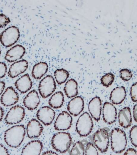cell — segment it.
Masks as SVG:
<instances>
[{"instance_id":"9c48e42d","label":"cell","mask_w":137,"mask_h":155,"mask_svg":"<svg viewBox=\"0 0 137 155\" xmlns=\"http://www.w3.org/2000/svg\"><path fill=\"white\" fill-rule=\"evenodd\" d=\"M72 117L68 112L63 111L60 113L55 120L54 127L59 131H66L72 126Z\"/></svg>"},{"instance_id":"5bb4252c","label":"cell","mask_w":137,"mask_h":155,"mask_svg":"<svg viewBox=\"0 0 137 155\" xmlns=\"http://www.w3.org/2000/svg\"><path fill=\"white\" fill-rule=\"evenodd\" d=\"M84 109V101L82 97L76 96L68 102L67 109L71 115L77 117L82 112Z\"/></svg>"},{"instance_id":"f35d334b","label":"cell","mask_w":137,"mask_h":155,"mask_svg":"<svg viewBox=\"0 0 137 155\" xmlns=\"http://www.w3.org/2000/svg\"><path fill=\"white\" fill-rule=\"evenodd\" d=\"M41 155H59L56 152L52 151H47L44 152Z\"/></svg>"},{"instance_id":"cb8c5ba5","label":"cell","mask_w":137,"mask_h":155,"mask_svg":"<svg viewBox=\"0 0 137 155\" xmlns=\"http://www.w3.org/2000/svg\"><path fill=\"white\" fill-rule=\"evenodd\" d=\"M64 91L68 98H74L78 94V83L74 79H70L66 82L64 87Z\"/></svg>"},{"instance_id":"52a82bcc","label":"cell","mask_w":137,"mask_h":155,"mask_svg":"<svg viewBox=\"0 0 137 155\" xmlns=\"http://www.w3.org/2000/svg\"><path fill=\"white\" fill-rule=\"evenodd\" d=\"M56 89V81L51 75H48L44 78L39 83V93L44 98H47L52 95Z\"/></svg>"},{"instance_id":"74e56055","label":"cell","mask_w":137,"mask_h":155,"mask_svg":"<svg viewBox=\"0 0 137 155\" xmlns=\"http://www.w3.org/2000/svg\"><path fill=\"white\" fill-rule=\"evenodd\" d=\"M133 114L134 120L137 122V103L134 106L133 108Z\"/></svg>"},{"instance_id":"7c38bea8","label":"cell","mask_w":137,"mask_h":155,"mask_svg":"<svg viewBox=\"0 0 137 155\" xmlns=\"http://www.w3.org/2000/svg\"><path fill=\"white\" fill-rule=\"evenodd\" d=\"M102 112L103 120L106 124L112 125L117 120V109L112 103L105 102L103 107Z\"/></svg>"},{"instance_id":"7402d4cb","label":"cell","mask_w":137,"mask_h":155,"mask_svg":"<svg viewBox=\"0 0 137 155\" xmlns=\"http://www.w3.org/2000/svg\"><path fill=\"white\" fill-rule=\"evenodd\" d=\"M126 96L125 88L123 86L116 87L112 91L110 100L113 104L118 105L123 103Z\"/></svg>"},{"instance_id":"5b68a950","label":"cell","mask_w":137,"mask_h":155,"mask_svg":"<svg viewBox=\"0 0 137 155\" xmlns=\"http://www.w3.org/2000/svg\"><path fill=\"white\" fill-rule=\"evenodd\" d=\"M94 127V123L90 114L85 112L77 120L76 130L81 137H85L91 133Z\"/></svg>"},{"instance_id":"d6986e66","label":"cell","mask_w":137,"mask_h":155,"mask_svg":"<svg viewBox=\"0 0 137 155\" xmlns=\"http://www.w3.org/2000/svg\"><path fill=\"white\" fill-rule=\"evenodd\" d=\"M43 149V144L41 141L33 140L24 146L21 155H40Z\"/></svg>"},{"instance_id":"277c9868","label":"cell","mask_w":137,"mask_h":155,"mask_svg":"<svg viewBox=\"0 0 137 155\" xmlns=\"http://www.w3.org/2000/svg\"><path fill=\"white\" fill-rule=\"evenodd\" d=\"M110 134V129L107 127H104L99 129L93 135V143L101 153H104L108 150Z\"/></svg>"},{"instance_id":"ba28073f","label":"cell","mask_w":137,"mask_h":155,"mask_svg":"<svg viewBox=\"0 0 137 155\" xmlns=\"http://www.w3.org/2000/svg\"><path fill=\"white\" fill-rule=\"evenodd\" d=\"M25 116V110L22 106H14L7 113L5 117V122L8 125H16L23 121Z\"/></svg>"},{"instance_id":"8fae6325","label":"cell","mask_w":137,"mask_h":155,"mask_svg":"<svg viewBox=\"0 0 137 155\" xmlns=\"http://www.w3.org/2000/svg\"><path fill=\"white\" fill-rule=\"evenodd\" d=\"M37 118L39 121L46 126L52 124L56 117L54 110L48 106H44L39 109L36 114Z\"/></svg>"},{"instance_id":"44dd1931","label":"cell","mask_w":137,"mask_h":155,"mask_svg":"<svg viewBox=\"0 0 137 155\" xmlns=\"http://www.w3.org/2000/svg\"><path fill=\"white\" fill-rule=\"evenodd\" d=\"M118 122L120 126L125 129L131 126L132 124V116L130 108L125 107L118 114Z\"/></svg>"},{"instance_id":"f1b7e54d","label":"cell","mask_w":137,"mask_h":155,"mask_svg":"<svg viewBox=\"0 0 137 155\" xmlns=\"http://www.w3.org/2000/svg\"><path fill=\"white\" fill-rule=\"evenodd\" d=\"M129 139L133 146L137 148V125H134L130 129Z\"/></svg>"},{"instance_id":"f546056e","label":"cell","mask_w":137,"mask_h":155,"mask_svg":"<svg viewBox=\"0 0 137 155\" xmlns=\"http://www.w3.org/2000/svg\"><path fill=\"white\" fill-rule=\"evenodd\" d=\"M119 76L123 81L128 82L133 77L132 71L128 69H122L119 71Z\"/></svg>"},{"instance_id":"8992f818","label":"cell","mask_w":137,"mask_h":155,"mask_svg":"<svg viewBox=\"0 0 137 155\" xmlns=\"http://www.w3.org/2000/svg\"><path fill=\"white\" fill-rule=\"evenodd\" d=\"M20 35V31L18 27L14 26L10 27L1 33L0 42L5 47H10L18 42Z\"/></svg>"},{"instance_id":"4316f807","label":"cell","mask_w":137,"mask_h":155,"mask_svg":"<svg viewBox=\"0 0 137 155\" xmlns=\"http://www.w3.org/2000/svg\"><path fill=\"white\" fill-rule=\"evenodd\" d=\"M85 148L84 144L78 141L73 144L70 151L69 155H84Z\"/></svg>"},{"instance_id":"836d02e7","label":"cell","mask_w":137,"mask_h":155,"mask_svg":"<svg viewBox=\"0 0 137 155\" xmlns=\"http://www.w3.org/2000/svg\"><path fill=\"white\" fill-rule=\"evenodd\" d=\"M7 72V65L5 62H0V79L5 76Z\"/></svg>"},{"instance_id":"603a6c76","label":"cell","mask_w":137,"mask_h":155,"mask_svg":"<svg viewBox=\"0 0 137 155\" xmlns=\"http://www.w3.org/2000/svg\"><path fill=\"white\" fill-rule=\"evenodd\" d=\"M48 68V65L46 62L41 61L38 63L33 67L32 76L35 79H41L47 73Z\"/></svg>"},{"instance_id":"d590c367","label":"cell","mask_w":137,"mask_h":155,"mask_svg":"<svg viewBox=\"0 0 137 155\" xmlns=\"http://www.w3.org/2000/svg\"><path fill=\"white\" fill-rule=\"evenodd\" d=\"M123 155H137V152L134 149L130 148L126 151Z\"/></svg>"},{"instance_id":"e575fe53","label":"cell","mask_w":137,"mask_h":155,"mask_svg":"<svg viewBox=\"0 0 137 155\" xmlns=\"http://www.w3.org/2000/svg\"><path fill=\"white\" fill-rule=\"evenodd\" d=\"M0 155H10L7 149L1 144H0Z\"/></svg>"},{"instance_id":"e0dca14e","label":"cell","mask_w":137,"mask_h":155,"mask_svg":"<svg viewBox=\"0 0 137 155\" xmlns=\"http://www.w3.org/2000/svg\"><path fill=\"white\" fill-rule=\"evenodd\" d=\"M29 63L27 60H22L16 61L11 65L8 71V77L11 78H15L24 73L28 69Z\"/></svg>"},{"instance_id":"1f68e13d","label":"cell","mask_w":137,"mask_h":155,"mask_svg":"<svg viewBox=\"0 0 137 155\" xmlns=\"http://www.w3.org/2000/svg\"><path fill=\"white\" fill-rule=\"evenodd\" d=\"M130 97L133 102H137V82L133 84L130 88Z\"/></svg>"},{"instance_id":"d6a6232c","label":"cell","mask_w":137,"mask_h":155,"mask_svg":"<svg viewBox=\"0 0 137 155\" xmlns=\"http://www.w3.org/2000/svg\"><path fill=\"white\" fill-rule=\"evenodd\" d=\"M10 22V19L8 17L3 13L0 14V28H5Z\"/></svg>"},{"instance_id":"6da1fadb","label":"cell","mask_w":137,"mask_h":155,"mask_svg":"<svg viewBox=\"0 0 137 155\" xmlns=\"http://www.w3.org/2000/svg\"><path fill=\"white\" fill-rule=\"evenodd\" d=\"M26 132L24 125H14L5 132L4 136L5 142L10 147L18 148L22 143Z\"/></svg>"},{"instance_id":"484cf974","label":"cell","mask_w":137,"mask_h":155,"mask_svg":"<svg viewBox=\"0 0 137 155\" xmlns=\"http://www.w3.org/2000/svg\"><path fill=\"white\" fill-rule=\"evenodd\" d=\"M54 75L56 82L59 85L65 83L69 77V72L64 68L57 69Z\"/></svg>"},{"instance_id":"2e32d148","label":"cell","mask_w":137,"mask_h":155,"mask_svg":"<svg viewBox=\"0 0 137 155\" xmlns=\"http://www.w3.org/2000/svg\"><path fill=\"white\" fill-rule=\"evenodd\" d=\"M25 52V49L24 47L22 45H17L7 51L5 59L10 63L15 62L22 58Z\"/></svg>"},{"instance_id":"8d00e7d4","label":"cell","mask_w":137,"mask_h":155,"mask_svg":"<svg viewBox=\"0 0 137 155\" xmlns=\"http://www.w3.org/2000/svg\"><path fill=\"white\" fill-rule=\"evenodd\" d=\"M5 87V83L4 81H0V96L2 95L3 93Z\"/></svg>"},{"instance_id":"9a60e30c","label":"cell","mask_w":137,"mask_h":155,"mask_svg":"<svg viewBox=\"0 0 137 155\" xmlns=\"http://www.w3.org/2000/svg\"><path fill=\"white\" fill-rule=\"evenodd\" d=\"M88 110L91 117L96 121L101 119L102 113V101L101 98L96 96L92 98L88 104Z\"/></svg>"},{"instance_id":"60d3db41","label":"cell","mask_w":137,"mask_h":155,"mask_svg":"<svg viewBox=\"0 0 137 155\" xmlns=\"http://www.w3.org/2000/svg\"><path fill=\"white\" fill-rule=\"evenodd\" d=\"M1 48H0V56H1Z\"/></svg>"},{"instance_id":"30bf717a","label":"cell","mask_w":137,"mask_h":155,"mask_svg":"<svg viewBox=\"0 0 137 155\" xmlns=\"http://www.w3.org/2000/svg\"><path fill=\"white\" fill-rule=\"evenodd\" d=\"M19 94L13 87H8L2 93L0 99L1 104L5 107H11L15 105L19 101Z\"/></svg>"},{"instance_id":"ac0fdd59","label":"cell","mask_w":137,"mask_h":155,"mask_svg":"<svg viewBox=\"0 0 137 155\" xmlns=\"http://www.w3.org/2000/svg\"><path fill=\"white\" fill-rule=\"evenodd\" d=\"M40 99L38 93L35 90L30 91L23 99L24 106L30 110H35L39 106Z\"/></svg>"},{"instance_id":"3957f363","label":"cell","mask_w":137,"mask_h":155,"mask_svg":"<svg viewBox=\"0 0 137 155\" xmlns=\"http://www.w3.org/2000/svg\"><path fill=\"white\" fill-rule=\"evenodd\" d=\"M111 148L114 153H121L125 150L127 145L126 135L123 130L115 128L110 134Z\"/></svg>"},{"instance_id":"ab89813d","label":"cell","mask_w":137,"mask_h":155,"mask_svg":"<svg viewBox=\"0 0 137 155\" xmlns=\"http://www.w3.org/2000/svg\"><path fill=\"white\" fill-rule=\"evenodd\" d=\"M4 115V111L2 107L0 106V122L2 121L3 119Z\"/></svg>"},{"instance_id":"ffe728a7","label":"cell","mask_w":137,"mask_h":155,"mask_svg":"<svg viewBox=\"0 0 137 155\" xmlns=\"http://www.w3.org/2000/svg\"><path fill=\"white\" fill-rule=\"evenodd\" d=\"M16 88L22 94L30 91L33 87V82L28 74L23 75L18 78L14 83Z\"/></svg>"},{"instance_id":"4fadbf2b","label":"cell","mask_w":137,"mask_h":155,"mask_svg":"<svg viewBox=\"0 0 137 155\" xmlns=\"http://www.w3.org/2000/svg\"><path fill=\"white\" fill-rule=\"evenodd\" d=\"M43 127L40 121L33 119L29 120L27 124L26 131L29 139L37 138L42 134Z\"/></svg>"},{"instance_id":"d4e9b609","label":"cell","mask_w":137,"mask_h":155,"mask_svg":"<svg viewBox=\"0 0 137 155\" xmlns=\"http://www.w3.org/2000/svg\"><path fill=\"white\" fill-rule=\"evenodd\" d=\"M64 102V96L61 91L56 92L53 94L49 100L50 107L54 109H58L62 107Z\"/></svg>"},{"instance_id":"83f0119b","label":"cell","mask_w":137,"mask_h":155,"mask_svg":"<svg viewBox=\"0 0 137 155\" xmlns=\"http://www.w3.org/2000/svg\"><path fill=\"white\" fill-rule=\"evenodd\" d=\"M114 80V75L111 72H109L102 76L100 81L103 86L106 87H109L112 85Z\"/></svg>"},{"instance_id":"4dcf8cb0","label":"cell","mask_w":137,"mask_h":155,"mask_svg":"<svg viewBox=\"0 0 137 155\" xmlns=\"http://www.w3.org/2000/svg\"><path fill=\"white\" fill-rule=\"evenodd\" d=\"M85 155H99L97 148L91 142L88 143L85 149Z\"/></svg>"},{"instance_id":"7a4b0ae2","label":"cell","mask_w":137,"mask_h":155,"mask_svg":"<svg viewBox=\"0 0 137 155\" xmlns=\"http://www.w3.org/2000/svg\"><path fill=\"white\" fill-rule=\"evenodd\" d=\"M72 143L70 134L59 132L55 134L51 139V146L53 149L61 153H64L69 149Z\"/></svg>"}]
</instances>
